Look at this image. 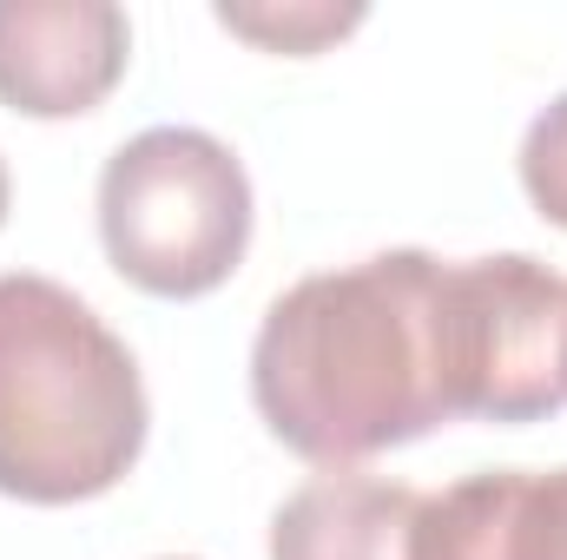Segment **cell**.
Here are the masks:
<instances>
[{"mask_svg":"<svg viewBox=\"0 0 567 560\" xmlns=\"http://www.w3.org/2000/svg\"><path fill=\"white\" fill-rule=\"evenodd\" d=\"M363 20V7H218V27L271 46V53H317L323 40H343Z\"/></svg>","mask_w":567,"mask_h":560,"instance_id":"obj_8","label":"cell"},{"mask_svg":"<svg viewBox=\"0 0 567 560\" xmlns=\"http://www.w3.org/2000/svg\"><path fill=\"white\" fill-rule=\"evenodd\" d=\"M133 60L113 0H0V100L27 120L93 113Z\"/></svg>","mask_w":567,"mask_h":560,"instance_id":"obj_5","label":"cell"},{"mask_svg":"<svg viewBox=\"0 0 567 560\" xmlns=\"http://www.w3.org/2000/svg\"><path fill=\"white\" fill-rule=\"evenodd\" d=\"M251 403L290 455L350 468L455 422L442 258L377 251L290 283L251 343Z\"/></svg>","mask_w":567,"mask_h":560,"instance_id":"obj_1","label":"cell"},{"mask_svg":"<svg viewBox=\"0 0 567 560\" xmlns=\"http://www.w3.org/2000/svg\"><path fill=\"white\" fill-rule=\"evenodd\" d=\"M442 356L455 416L548 422L567 409V278L528 251L442 265Z\"/></svg>","mask_w":567,"mask_h":560,"instance_id":"obj_4","label":"cell"},{"mask_svg":"<svg viewBox=\"0 0 567 560\" xmlns=\"http://www.w3.org/2000/svg\"><path fill=\"white\" fill-rule=\"evenodd\" d=\"M0 225H7V165H0Z\"/></svg>","mask_w":567,"mask_h":560,"instance_id":"obj_10","label":"cell"},{"mask_svg":"<svg viewBox=\"0 0 567 560\" xmlns=\"http://www.w3.org/2000/svg\"><path fill=\"white\" fill-rule=\"evenodd\" d=\"M522 191L535 198V211L567 231V93L548 100L522 139Z\"/></svg>","mask_w":567,"mask_h":560,"instance_id":"obj_9","label":"cell"},{"mask_svg":"<svg viewBox=\"0 0 567 560\" xmlns=\"http://www.w3.org/2000/svg\"><path fill=\"white\" fill-rule=\"evenodd\" d=\"M100 245L145 297H205L245 265L251 178L198 126H152L100 172Z\"/></svg>","mask_w":567,"mask_h":560,"instance_id":"obj_3","label":"cell"},{"mask_svg":"<svg viewBox=\"0 0 567 560\" xmlns=\"http://www.w3.org/2000/svg\"><path fill=\"white\" fill-rule=\"evenodd\" d=\"M133 350L66 283L0 278V495L66 508L120 488L145 448Z\"/></svg>","mask_w":567,"mask_h":560,"instance_id":"obj_2","label":"cell"},{"mask_svg":"<svg viewBox=\"0 0 567 560\" xmlns=\"http://www.w3.org/2000/svg\"><path fill=\"white\" fill-rule=\"evenodd\" d=\"M410 560H567V468H482L423 495Z\"/></svg>","mask_w":567,"mask_h":560,"instance_id":"obj_6","label":"cell"},{"mask_svg":"<svg viewBox=\"0 0 567 560\" xmlns=\"http://www.w3.org/2000/svg\"><path fill=\"white\" fill-rule=\"evenodd\" d=\"M416 515V488L363 468H330L271 515V560H410Z\"/></svg>","mask_w":567,"mask_h":560,"instance_id":"obj_7","label":"cell"},{"mask_svg":"<svg viewBox=\"0 0 567 560\" xmlns=\"http://www.w3.org/2000/svg\"><path fill=\"white\" fill-rule=\"evenodd\" d=\"M172 560H178V554H172Z\"/></svg>","mask_w":567,"mask_h":560,"instance_id":"obj_11","label":"cell"}]
</instances>
